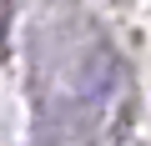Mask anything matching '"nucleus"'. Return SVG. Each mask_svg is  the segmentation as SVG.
Instances as JSON below:
<instances>
[{"label": "nucleus", "instance_id": "nucleus-1", "mask_svg": "<svg viewBox=\"0 0 151 146\" xmlns=\"http://www.w3.org/2000/svg\"><path fill=\"white\" fill-rule=\"evenodd\" d=\"M116 86L121 60L91 20L65 15L30 40V96L40 146H96Z\"/></svg>", "mask_w": 151, "mask_h": 146}, {"label": "nucleus", "instance_id": "nucleus-2", "mask_svg": "<svg viewBox=\"0 0 151 146\" xmlns=\"http://www.w3.org/2000/svg\"><path fill=\"white\" fill-rule=\"evenodd\" d=\"M10 20H15V5H10V0H0V50L10 45Z\"/></svg>", "mask_w": 151, "mask_h": 146}]
</instances>
